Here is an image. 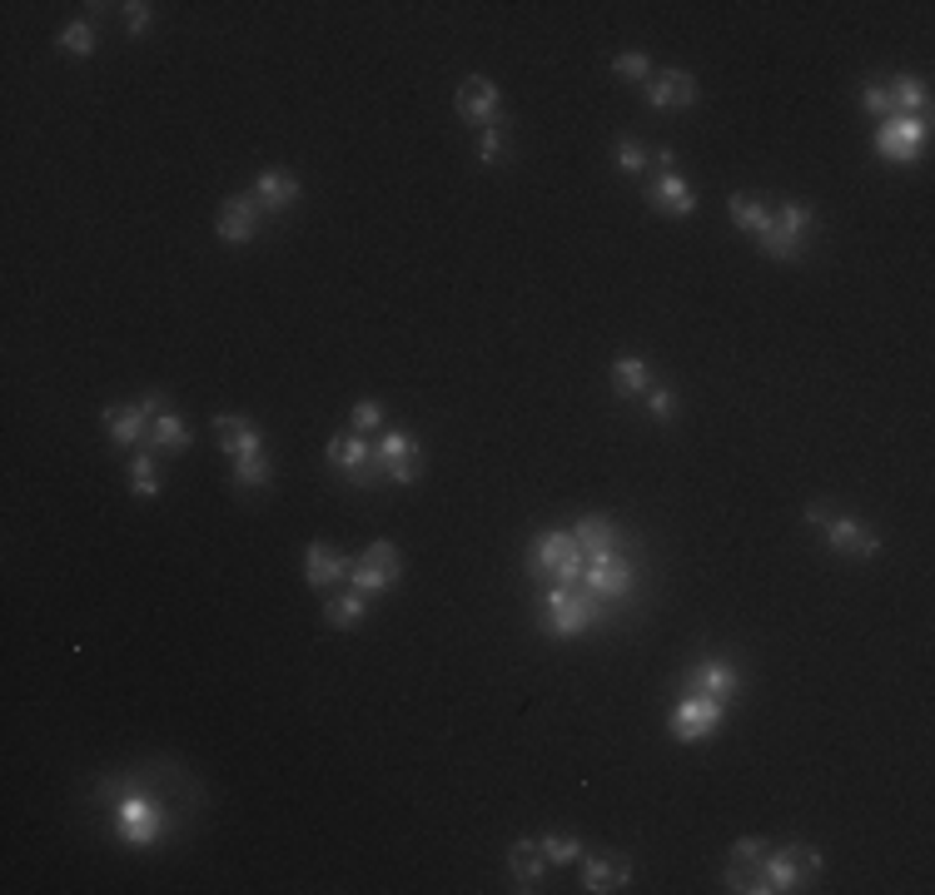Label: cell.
Wrapping results in <instances>:
<instances>
[{
    "instance_id": "41",
    "label": "cell",
    "mask_w": 935,
    "mask_h": 895,
    "mask_svg": "<svg viewBox=\"0 0 935 895\" xmlns=\"http://www.w3.org/2000/svg\"><path fill=\"white\" fill-rule=\"evenodd\" d=\"M761 845L766 841H756V835H742V841L732 845V861H756V855H761Z\"/></svg>"
},
{
    "instance_id": "4",
    "label": "cell",
    "mask_w": 935,
    "mask_h": 895,
    "mask_svg": "<svg viewBox=\"0 0 935 895\" xmlns=\"http://www.w3.org/2000/svg\"><path fill=\"white\" fill-rule=\"evenodd\" d=\"M527 572L533 577L553 572L557 582H582L587 552L577 547L572 533H543V537H533V547H527Z\"/></svg>"
},
{
    "instance_id": "33",
    "label": "cell",
    "mask_w": 935,
    "mask_h": 895,
    "mask_svg": "<svg viewBox=\"0 0 935 895\" xmlns=\"http://www.w3.org/2000/svg\"><path fill=\"white\" fill-rule=\"evenodd\" d=\"M612 70H617L622 80H647V70H652V65H647L642 50H622V55L612 60Z\"/></svg>"
},
{
    "instance_id": "35",
    "label": "cell",
    "mask_w": 935,
    "mask_h": 895,
    "mask_svg": "<svg viewBox=\"0 0 935 895\" xmlns=\"http://www.w3.org/2000/svg\"><path fill=\"white\" fill-rule=\"evenodd\" d=\"M234 483L239 487H264L269 483V463L254 457V463H234Z\"/></svg>"
},
{
    "instance_id": "11",
    "label": "cell",
    "mask_w": 935,
    "mask_h": 895,
    "mask_svg": "<svg viewBox=\"0 0 935 895\" xmlns=\"http://www.w3.org/2000/svg\"><path fill=\"white\" fill-rule=\"evenodd\" d=\"M722 706L716 696H702V692H686V702L672 712V736L676 741H702L722 726Z\"/></svg>"
},
{
    "instance_id": "19",
    "label": "cell",
    "mask_w": 935,
    "mask_h": 895,
    "mask_svg": "<svg viewBox=\"0 0 935 895\" xmlns=\"http://www.w3.org/2000/svg\"><path fill=\"white\" fill-rule=\"evenodd\" d=\"M348 572H354V562H348L344 552H334V547H324V543H308V547H304V582H308V587L344 582Z\"/></svg>"
},
{
    "instance_id": "26",
    "label": "cell",
    "mask_w": 935,
    "mask_h": 895,
    "mask_svg": "<svg viewBox=\"0 0 935 895\" xmlns=\"http://www.w3.org/2000/svg\"><path fill=\"white\" fill-rule=\"evenodd\" d=\"M726 209H732L736 229H756V234H761V229L771 224V209H766L756 194H732V199H726Z\"/></svg>"
},
{
    "instance_id": "16",
    "label": "cell",
    "mask_w": 935,
    "mask_h": 895,
    "mask_svg": "<svg viewBox=\"0 0 935 895\" xmlns=\"http://www.w3.org/2000/svg\"><path fill=\"white\" fill-rule=\"evenodd\" d=\"M686 692H702V696H716V702H732L736 692H742V676H736V666L726 662H696L692 672L682 676Z\"/></svg>"
},
{
    "instance_id": "7",
    "label": "cell",
    "mask_w": 935,
    "mask_h": 895,
    "mask_svg": "<svg viewBox=\"0 0 935 895\" xmlns=\"http://www.w3.org/2000/svg\"><path fill=\"white\" fill-rule=\"evenodd\" d=\"M324 457H328V467L348 473L358 487H368V483H378V477H384V473H378V463H374V443H364V433H358V428H344V433L328 438Z\"/></svg>"
},
{
    "instance_id": "23",
    "label": "cell",
    "mask_w": 935,
    "mask_h": 895,
    "mask_svg": "<svg viewBox=\"0 0 935 895\" xmlns=\"http://www.w3.org/2000/svg\"><path fill=\"white\" fill-rule=\"evenodd\" d=\"M577 547H582L587 557H602V552H617V543H622V537H617V527H612V517H602V513H592V517H582V523H577Z\"/></svg>"
},
{
    "instance_id": "22",
    "label": "cell",
    "mask_w": 935,
    "mask_h": 895,
    "mask_svg": "<svg viewBox=\"0 0 935 895\" xmlns=\"http://www.w3.org/2000/svg\"><path fill=\"white\" fill-rule=\"evenodd\" d=\"M627 881H632V865H627V861H597V855H587V861H582V891L607 895V891H617V885H627Z\"/></svg>"
},
{
    "instance_id": "9",
    "label": "cell",
    "mask_w": 935,
    "mask_h": 895,
    "mask_svg": "<svg viewBox=\"0 0 935 895\" xmlns=\"http://www.w3.org/2000/svg\"><path fill=\"white\" fill-rule=\"evenodd\" d=\"M806 517H811V523H826L821 533L836 552H845V557H875L881 552V537H875L865 523H855V517H826L821 507H806Z\"/></svg>"
},
{
    "instance_id": "24",
    "label": "cell",
    "mask_w": 935,
    "mask_h": 895,
    "mask_svg": "<svg viewBox=\"0 0 935 895\" xmlns=\"http://www.w3.org/2000/svg\"><path fill=\"white\" fill-rule=\"evenodd\" d=\"M254 199L274 214V209H288L298 199V179L294 175H284V169H264L259 175V185H254Z\"/></svg>"
},
{
    "instance_id": "27",
    "label": "cell",
    "mask_w": 935,
    "mask_h": 895,
    "mask_svg": "<svg viewBox=\"0 0 935 895\" xmlns=\"http://www.w3.org/2000/svg\"><path fill=\"white\" fill-rule=\"evenodd\" d=\"M647 383H652V373H647V364H642V358L622 354V358H617V364H612V388H617V393H622V398H627V393H642Z\"/></svg>"
},
{
    "instance_id": "13",
    "label": "cell",
    "mask_w": 935,
    "mask_h": 895,
    "mask_svg": "<svg viewBox=\"0 0 935 895\" xmlns=\"http://www.w3.org/2000/svg\"><path fill=\"white\" fill-rule=\"evenodd\" d=\"M159 408H165V393H149V398H139V403L105 408V433L115 438L119 448H135L149 428V413H159Z\"/></svg>"
},
{
    "instance_id": "29",
    "label": "cell",
    "mask_w": 935,
    "mask_h": 895,
    "mask_svg": "<svg viewBox=\"0 0 935 895\" xmlns=\"http://www.w3.org/2000/svg\"><path fill=\"white\" fill-rule=\"evenodd\" d=\"M364 612H368V602H364V592H348V597H334V602L324 607V617L334 626H358L364 622Z\"/></svg>"
},
{
    "instance_id": "21",
    "label": "cell",
    "mask_w": 935,
    "mask_h": 895,
    "mask_svg": "<svg viewBox=\"0 0 935 895\" xmlns=\"http://www.w3.org/2000/svg\"><path fill=\"white\" fill-rule=\"evenodd\" d=\"M507 871H513L517 891H533V885L543 881V871H547L543 845H537V841H513V845H507Z\"/></svg>"
},
{
    "instance_id": "3",
    "label": "cell",
    "mask_w": 935,
    "mask_h": 895,
    "mask_svg": "<svg viewBox=\"0 0 935 895\" xmlns=\"http://www.w3.org/2000/svg\"><path fill=\"white\" fill-rule=\"evenodd\" d=\"M543 622L553 626L557 636H577L582 626H592L602 617V597H592L582 582H557L543 592Z\"/></svg>"
},
{
    "instance_id": "32",
    "label": "cell",
    "mask_w": 935,
    "mask_h": 895,
    "mask_svg": "<svg viewBox=\"0 0 935 895\" xmlns=\"http://www.w3.org/2000/svg\"><path fill=\"white\" fill-rule=\"evenodd\" d=\"M135 497H159V467L149 453L135 457Z\"/></svg>"
},
{
    "instance_id": "28",
    "label": "cell",
    "mask_w": 935,
    "mask_h": 895,
    "mask_svg": "<svg viewBox=\"0 0 935 895\" xmlns=\"http://www.w3.org/2000/svg\"><path fill=\"white\" fill-rule=\"evenodd\" d=\"M149 443L165 448V453H179V448H189V428L179 423L175 413H159V418H155V433H149Z\"/></svg>"
},
{
    "instance_id": "8",
    "label": "cell",
    "mask_w": 935,
    "mask_h": 895,
    "mask_svg": "<svg viewBox=\"0 0 935 895\" xmlns=\"http://www.w3.org/2000/svg\"><path fill=\"white\" fill-rule=\"evenodd\" d=\"M925 139H931V119H921V115H891L881 129H875V149H881L885 159H895V165L921 159Z\"/></svg>"
},
{
    "instance_id": "2",
    "label": "cell",
    "mask_w": 935,
    "mask_h": 895,
    "mask_svg": "<svg viewBox=\"0 0 935 895\" xmlns=\"http://www.w3.org/2000/svg\"><path fill=\"white\" fill-rule=\"evenodd\" d=\"M821 871V855L811 851L806 841H791L781 851H761L756 855V875H761V891H806L811 875Z\"/></svg>"
},
{
    "instance_id": "17",
    "label": "cell",
    "mask_w": 935,
    "mask_h": 895,
    "mask_svg": "<svg viewBox=\"0 0 935 895\" xmlns=\"http://www.w3.org/2000/svg\"><path fill=\"white\" fill-rule=\"evenodd\" d=\"M214 433L224 438V453L234 457V463H254V457H264L259 448H264V433H259L249 418H229V413H219L214 418Z\"/></svg>"
},
{
    "instance_id": "31",
    "label": "cell",
    "mask_w": 935,
    "mask_h": 895,
    "mask_svg": "<svg viewBox=\"0 0 935 895\" xmlns=\"http://www.w3.org/2000/svg\"><path fill=\"white\" fill-rule=\"evenodd\" d=\"M60 50H65V55H75V60H85L90 50H95V30H90L85 20L65 25V30H60Z\"/></svg>"
},
{
    "instance_id": "25",
    "label": "cell",
    "mask_w": 935,
    "mask_h": 895,
    "mask_svg": "<svg viewBox=\"0 0 935 895\" xmlns=\"http://www.w3.org/2000/svg\"><path fill=\"white\" fill-rule=\"evenodd\" d=\"M885 90H891L895 115H921V119H925V109H931V85H925V80L901 75V80H891Z\"/></svg>"
},
{
    "instance_id": "10",
    "label": "cell",
    "mask_w": 935,
    "mask_h": 895,
    "mask_svg": "<svg viewBox=\"0 0 935 895\" xmlns=\"http://www.w3.org/2000/svg\"><path fill=\"white\" fill-rule=\"evenodd\" d=\"M637 582V567L627 562L622 552H602V557H587V572H582V587L592 597H627Z\"/></svg>"
},
{
    "instance_id": "15",
    "label": "cell",
    "mask_w": 935,
    "mask_h": 895,
    "mask_svg": "<svg viewBox=\"0 0 935 895\" xmlns=\"http://www.w3.org/2000/svg\"><path fill=\"white\" fill-rule=\"evenodd\" d=\"M264 214H269V209L259 204L254 194H234V199H224V209H219V224H214V229H219V239H224V244H249Z\"/></svg>"
},
{
    "instance_id": "1",
    "label": "cell",
    "mask_w": 935,
    "mask_h": 895,
    "mask_svg": "<svg viewBox=\"0 0 935 895\" xmlns=\"http://www.w3.org/2000/svg\"><path fill=\"white\" fill-rule=\"evenodd\" d=\"M99 791L115 796V835L125 845H155L165 835L169 815L155 796H145L135 781H99Z\"/></svg>"
},
{
    "instance_id": "37",
    "label": "cell",
    "mask_w": 935,
    "mask_h": 895,
    "mask_svg": "<svg viewBox=\"0 0 935 895\" xmlns=\"http://www.w3.org/2000/svg\"><path fill=\"white\" fill-rule=\"evenodd\" d=\"M647 408H652L656 423H672L676 418V393L672 388H652V398H647Z\"/></svg>"
},
{
    "instance_id": "36",
    "label": "cell",
    "mask_w": 935,
    "mask_h": 895,
    "mask_svg": "<svg viewBox=\"0 0 935 895\" xmlns=\"http://www.w3.org/2000/svg\"><path fill=\"white\" fill-rule=\"evenodd\" d=\"M617 165H622L627 175H642V169H647V149L637 145V139H622V145H617Z\"/></svg>"
},
{
    "instance_id": "14",
    "label": "cell",
    "mask_w": 935,
    "mask_h": 895,
    "mask_svg": "<svg viewBox=\"0 0 935 895\" xmlns=\"http://www.w3.org/2000/svg\"><path fill=\"white\" fill-rule=\"evenodd\" d=\"M458 115L463 119H473V125H497V115H503V95H497V85L493 80H483V75H468L463 85H458Z\"/></svg>"
},
{
    "instance_id": "38",
    "label": "cell",
    "mask_w": 935,
    "mask_h": 895,
    "mask_svg": "<svg viewBox=\"0 0 935 895\" xmlns=\"http://www.w3.org/2000/svg\"><path fill=\"white\" fill-rule=\"evenodd\" d=\"M861 105L871 109V115H885V119L895 115V105H891V90H885V85H865V90H861Z\"/></svg>"
},
{
    "instance_id": "12",
    "label": "cell",
    "mask_w": 935,
    "mask_h": 895,
    "mask_svg": "<svg viewBox=\"0 0 935 895\" xmlns=\"http://www.w3.org/2000/svg\"><path fill=\"white\" fill-rule=\"evenodd\" d=\"M398 572H403V567H398V547H393V543H374V547H368V552L354 562L348 582H354V592L368 597V592H384V587H393Z\"/></svg>"
},
{
    "instance_id": "30",
    "label": "cell",
    "mask_w": 935,
    "mask_h": 895,
    "mask_svg": "<svg viewBox=\"0 0 935 895\" xmlns=\"http://www.w3.org/2000/svg\"><path fill=\"white\" fill-rule=\"evenodd\" d=\"M543 855L547 861H557V865H567V861H582V841L577 835H563V831H553V835H543Z\"/></svg>"
},
{
    "instance_id": "39",
    "label": "cell",
    "mask_w": 935,
    "mask_h": 895,
    "mask_svg": "<svg viewBox=\"0 0 935 895\" xmlns=\"http://www.w3.org/2000/svg\"><path fill=\"white\" fill-rule=\"evenodd\" d=\"M497 155H503V125H487L483 129V145H477V159H483V165H493Z\"/></svg>"
},
{
    "instance_id": "40",
    "label": "cell",
    "mask_w": 935,
    "mask_h": 895,
    "mask_svg": "<svg viewBox=\"0 0 935 895\" xmlns=\"http://www.w3.org/2000/svg\"><path fill=\"white\" fill-rule=\"evenodd\" d=\"M119 10H125V25L135 30V35H139V30L149 25V20H155V10H149L145 0H129V6H119Z\"/></svg>"
},
{
    "instance_id": "18",
    "label": "cell",
    "mask_w": 935,
    "mask_h": 895,
    "mask_svg": "<svg viewBox=\"0 0 935 895\" xmlns=\"http://www.w3.org/2000/svg\"><path fill=\"white\" fill-rule=\"evenodd\" d=\"M696 99V80L686 70H662L647 80V105L652 109H686Z\"/></svg>"
},
{
    "instance_id": "5",
    "label": "cell",
    "mask_w": 935,
    "mask_h": 895,
    "mask_svg": "<svg viewBox=\"0 0 935 895\" xmlns=\"http://www.w3.org/2000/svg\"><path fill=\"white\" fill-rule=\"evenodd\" d=\"M806 229H811V204L791 199V204L771 209V224L761 229V254L766 259H796V254H801Z\"/></svg>"
},
{
    "instance_id": "20",
    "label": "cell",
    "mask_w": 935,
    "mask_h": 895,
    "mask_svg": "<svg viewBox=\"0 0 935 895\" xmlns=\"http://www.w3.org/2000/svg\"><path fill=\"white\" fill-rule=\"evenodd\" d=\"M647 204L662 209V214L686 219V214L696 209V194H692V185H686V179H676V175H656L652 185H647Z\"/></svg>"
},
{
    "instance_id": "34",
    "label": "cell",
    "mask_w": 935,
    "mask_h": 895,
    "mask_svg": "<svg viewBox=\"0 0 935 895\" xmlns=\"http://www.w3.org/2000/svg\"><path fill=\"white\" fill-rule=\"evenodd\" d=\"M384 423V403H378V398H358L354 403V428L358 433H368V428H378Z\"/></svg>"
},
{
    "instance_id": "6",
    "label": "cell",
    "mask_w": 935,
    "mask_h": 895,
    "mask_svg": "<svg viewBox=\"0 0 935 895\" xmlns=\"http://www.w3.org/2000/svg\"><path fill=\"white\" fill-rule=\"evenodd\" d=\"M374 463L384 477H393V483H413L418 473H423V448H418L413 433H403V428H384L374 443Z\"/></svg>"
}]
</instances>
